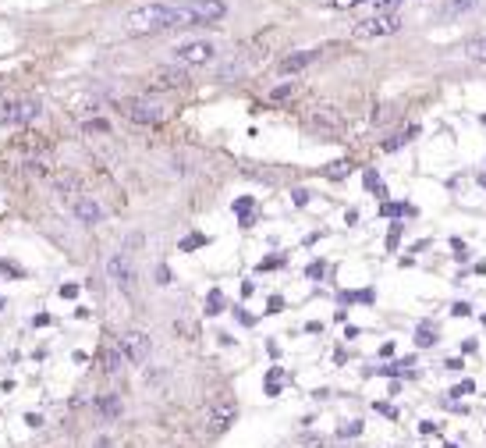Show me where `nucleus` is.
Listing matches in <instances>:
<instances>
[{
	"instance_id": "nucleus-7",
	"label": "nucleus",
	"mask_w": 486,
	"mask_h": 448,
	"mask_svg": "<svg viewBox=\"0 0 486 448\" xmlns=\"http://www.w3.org/2000/svg\"><path fill=\"white\" fill-rule=\"evenodd\" d=\"M121 111L128 114L135 125H160V121L167 117L163 104H157V100H124Z\"/></svg>"
},
{
	"instance_id": "nucleus-19",
	"label": "nucleus",
	"mask_w": 486,
	"mask_h": 448,
	"mask_svg": "<svg viewBox=\"0 0 486 448\" xmlns=\"http://www.w3.org/2000/svg\"><path fill=\"white\" fill-rule=\"evenodd\" d=\"M479 8V0H448V8H443V18H454V14H465Z\"/></svg>"
},
{
	"instance_id": "nucleus-4",
	"label": "nucleus",
	"mask_w": 486,
	"mask_h": 448,
	"mask_svg": "<svg viewBox=\"0 0 486 448\" xmlns=\"http://www.w3.org/2000/svg\"><path fill=\"white\" fill-rule=\"evenodd\" d=\"M217 43H209V39H192V43H181L174 47V65L181 68H199V65H209V60H217Z\"/></svg>"
},
{
	"instance_id": "nucleus-29",
	"label": "nucleus",
	"mask_w": 486,
	"mask_h": 448,
	"mask_svg": "<svg viewBox=\"0 0 486 448\" xmlns=\"http://www.w3.org/2000/svg\"><path fill=\"white\" fill-rule=\"evenodd\" d=\"M451 249H454V260H458V263H465V260H469V246H465L461 238H454V242H451Z\"/></svg>"
},
{
	"instance_id": "nucleus-33",
	"label": "nucleus",
	"mask_w": 486,
	"mask_h": 448,
	"mask_svg": "<svg viewBox=\"0 0 486 448\" xmlns=\"http://www.w3.org/2000/svg\"><path fill=\"white\" fill-rule=\"evenodd\" d=\"M291 93H294V86H291V82H284V86H277V89L270 93V100H288Z\"/></svg>"
},
{
	"instance_id": "nucleus-37",
	"label": "nucleus",
	"mask_w": 486,
	"mask_h": 448,
	"mask_svg": "<svg viewBox=\"0 0 486 448\" xmlns=\"http://www.w3.org/2000/svg\"><path fill=\"white\" fill-rule=\"evenodd\" d=\"M107 121H86V132H107Z\"/></svg>"
},
{
	"instance_id": "nucleus-34",
	"label": "nucleus",
	"mask_w": 486,
	"mask_h": 448,
	"mask_svg": "<svg viewBox=\"0 0 486 448\" xmlns=\"http://www.w3.org/2000/svg\"><path fill=\"white\" fill-rule=\"evenodd\" d=\"M469 313H472L469 302H454V306H451V317H469Z\"/></svg>"
},
{
	"instance_id": "nucleus-39",
	"label": "nucleus",
	"mask_w": 486,
	"mask_h": 448,
	"mask_svg": "<svg viewBox=\"0 0 486 448\" xmlns=\"http://www.w3.org/2000/svg\"><path fill=\"white\" fill-rule=\"evenodd\" d=\"M397 235H401V224H394V228H391V235H387V246H391V249L397 246Z\"/></svg>"
},
{
	"instance_id": "nucleus-35",
	"label": "nucleus",
	"mask_w": 486,
	"mask_h": 448,
	"mask_svg": "<svg viewBox=\"0 0 486 448\" xmlns=\"http://www.w3.org/2000/svg\"><path fill=\"white\" fill-rule=\"evenodd\" d=\"M291 199H294V207H305V203H309V192H305V189H294Z\"/></svg>"
},
{
	"instance_id": "nucleus-42",
	"label": "nucleus",
	"mask_w": 486,
	"mask_h": 448,
	"mask_svg": "<svg viewBox=\"0 0 486 448\" xmlns=\"http://www.w3.org/2000/svg\"><path fill=\"white\" fill-rule=\"evenodd\" d=\"M93 448H114V441L111 438H96V445Z\"/></svg>"
},
{
	"instance_id": "nucleus-17",
	"label": "nucleus",
	"mask_w": 486,
	"mask_h": 448,
	"mask_svg": "<svg viewBox=\"0 0 486 448\" xmlns=\"http://www.w3.org/2000/svg\"><path fill=\"white\" fill-rule=\"evenodd\" d=\"M362 181H366V189L373 192V196H387V186H384V178H380L373 168H366L362 171Z\"/></svg>"
},
{
	"instance_id": "nucleus-1",
	"label": "nucleus",
	"mask_w": 486,
	"mask_h": 448,
	"mask_svg": "<svg viewBox=\"0 0 486 448\" xmlns=\"http://www.w3.org/2000/svg\"><path fill=\"white\" fill-rule=\"evenodd\" d=\"M227 14L224 0H181V4H139L124 14V29L132 36H153L167 29H192V25H217Z\"/></svg>"
},
{
	"instance_id": "nucleus-16",
	"label": "nucleus",
	"mask_w": 486,
	"mask_h": 448,
	"mask_svg": "<svg viewBox=\"0 0 486 448\" xmlns=\"http://www.w3.org/2000/svg\"><path fill=\"white\" fill-rule=\"evenodd\" d=\"M351 171H355V164H351V160H337V164L323 168V175H327L330 181H341V178H348Z\"/></svg>"
},
{
	"instance_id": "nucleus-24",
	"label": "nucleus",
	"mask_w": 486,
	"mask_h": 448,
	"mask_svg": "<svg viewBox=\"0 0 486 448\" xmlns=\"http://www.w3.org/2000/svg\"><path fill=\"white\" fill-rule=\"evenodd\" d=\"M358 434H362V420H351V423L337 427V438H358Z\"/></svg>"
},
{
	"instance_id": "nucleus-14",
	"label": "nucleus",
	"mask_w": 486,
	"mask_h": 448,
	"mask_svg": "<svg viewBox=\"0 0 486 448\" xmlns=\"http://www.w3.org/2000/svg\"><path fill=\"white\" fill-rule=\"evenodd\" d=\"M96 410H100L103 420H117L121 416V399L117 395H100L96 399Z\"/></svg>"
},
{
	"instance_id": "nucleus-12",
	"label": "nucleus",
	"mask_w": 486,
	"mask_h": 448,
	"mask_svg": "<svg viewBox=\"0 0 486 448\" xmlns=\"http://www.w3.org/2000/svg\"><path fill=\"white\" fill-rule=\"evenodd\" d=\"M316 57H320V50H299V54L284 57V60H281V75H294V71L309 68V65H312Z\"/></svg>"
},
{
	"instance_id": "nucleus-2",
	"label": "nucleus",
	"mask_w": 486,
	"mask_h": 448,
	"mask_svg": "<svg viewBox=\"0 0 486 448\" xmlns=\"http://www.w3.org/2000/svg\"><path fill=\"white\" fill-rule=\"evenodd\" d=\"M401 25H405V18H401L397 11H387V14H369V18H362V22H355L351 36H355V39H384V36L401 32Z\"/></svg>"
},
{
	"instance_id": "nucleus-43",
	"label": "nucleus",
	"mask_w": 486,
	"mask_h": 448,
	"mask_svg": "<svg viewBox=\"0 0 486 448\" xmlns=\"http://www.w3.org/2000/svg\"><path fill=\"white\" fill-rule=\"evenodd\" d=\"M25 420H29V427H39V423H43V416H39V413H29Z\"/></svg>"
},
{
	"instance_id": "nucleus-21",
	"label": "nucleus",
	"mask_w": 486,
	"mask_h": 448,
	"mask_svg": "<svg viewBox=\"0 0 486 448\" xmlns=\"http://www.w3.org/2000/svg\"><path fill=\"white\" fill-rule=\"evenodd\" d=\"M220 310H224V292H220V289H213V292L206 295V317H217Z\"/></svg>"
},
{
	"instance_id": "nucleus-20",
	"label": "nucleus",
	"mask_w": 486,
	"mask_h": 448,
	"mask_svg": "<svg viewBox=\"0 0 486 448\" xmlns=\"http://www.w3.org/2000/svg\"><path fill=\"white\" fill-rule=\"evenodd\" d=\"M405 214H415L408 203H384L380 207V217H405Z\"/></svg>"
},
{
	"instance_id": "nucleus-31",
	"label": "nucleus",
	"mask_w": 486,
	"mask_h": 448,
	"mask_svg": "<svg viewBox=\"0 0 486 448\" xmlns=\"http://www.w3.org/2000/svg\"><path fill=\"white\" fill-rule=\"evenodd\" d=\"M323 271H327V263H323V260H316V263H309V271H305V274H309L312 281H320V278H323Z\"/></svg>"
},
{
	"instance_id": "nucleus-44",
	"label": "nucleus",
	"mask_w": 486,
	"mask_h": 448,
	"mask_svg": "<svg viewBox=\"0 0 486 448\" xmlns=\"http://www.w3.org/2000/svg\"><path fill=\"white\" fill-rule=\"evenodd\" d=\"M483 320H486V317H483Z\"/></svg>"
},
{
	"instance_id": "nucleus-22",
	"label": "nucleus",
	"mask_w": 486,
	"mask_h": 448,
	"mask_svg": "<svg viewBox=\"0 0 486 448\" xmlns=\"http://www.w3.org/2000/svg\"><path fill=\"white\" fill-rule=\"evenodd\" d=\"M415 345H419V349H430V345H437V331L422 324V328L415 331Z\"/></svg>"
},
{
	"instance_id": "nucleus-10",
	"label": "nucleus",
	"mask_w": 486,
	"mask_h": 448,
	"mask_svg": "<svg viewBox=\"0 0 486 448\" xmlns=\"http://www.w3.org/2000/svg\"><path fill=\"white\" fill-rule=\"evenodd\" d=\"M188 82V71L185 68H157L153 75H150V86L153 89H178V86H185Z\"/></svg>"
},
{
	"instance_id": "nucleus-25",
	"label": "nucleus",
	"mask_w": 486,
	"mask_h": 448,
	"mask_svg": "<svg viewBox=\"0 0 486 448\" xmlns=\"http://www.w3.org/2000/svg\"><path fill=\"white\" fill-rule=\"evenodd\" d=\"M281 370H277V366H273V370L266 374V395H281Z\"/></svg>"
},
{
	"instance_id": "nucleus-28",
	"label": "nucleus",
	"mask_w": 486,
	"mask_h": 448,
	"mask_svg": "<svg viewBox=\"0 0 486 448\" xmlns=\"http://www.w3.org/2000/svg\"><path fill=\"white\" fill-rule=\"evenodd\" d=\"M476 392V384L472 381H461V384H454L451 388V399H461V395H472Z\"/></svg>"
},
{
	"instance_id": "nucleus-11",
	"label": "nucleus",
	"mask_w": 486,
	"mask_h": 448,
	"mask_svg": "<svg viewBox=\"0 0 486 448\" xmlns=\"http://www.w3.org/2000/svg\"><path fill=\"white\" fill-rule=\"evenodd\" d=\"M100 366H103V374H107V377H121V370H124V356H121L117 345H103Z\"/></svg>"
},
{
	"instance_id": "nucleus-9",
	"label": "nucleus",
	"mask_w": 486,
	"mask_h": 448,
	"mask_svg": "<svg viewBox=\"0 0 486 448\" xmlns=\"http://www.w3.org/2000/svg\"><path fill=\"white\" fill-rule=\"evenodd\" d=\"M71 210H75V217H78L82 224H86V228H96V224L103 221V207H100V203H96L93 196H78Z\"/></svg>"
},
{
	"instance_id": "nucleus-27",
	"label": "nucleus",
	"mask_w": 486,
	"mask_h": 448,
	"mask_svg": "<svg viewBox=\"0 0 486 448\" xmlns=\"http://www.w3.org/2000/svg\"><path fill=\"white\" fill-rule=\"evenodd\" d=\"M206 242H209V238H206V235H188V238H185V242H181V249H185V253H192V249H196V246H206Z\"/></svg>"
},
{
	"instance_id": "nucleus-3",
	"label": "nucleus",
	"mask_w": 486,
	"mask_h": 448,
	"mask_svg": "<svg viewBox=\"0 0 486 448\" xmlns=\"http://www.w3.org/2000/svg\"><path fill=\"white\" fill-rule=\"evenodd\" d=\"M107 278L117 284L124 295H135L139 292V274H135V263L128 256V249H117L107 256Z\"/></svg>"
},
{
	"instance_id": "nucleus-32",
	"label": "nucleus",
	"mask_w": 486,
	"mask_h": 448,
	"mask_svg": "<svg viewBox=\"0 0 486 448\" xmlns=\"http://www.w3.org/2000/svg\"><path fill=\"white\" fill-rule=\"evenodd\" d=\"M330 8H341V11H348V8H358V4H369V0H327Z\"/></svg>"
},
{
	"instance_id": "nucleus-38",
	"label": "nucleus",
	"mask_w": 486,
	"mask_h": 448,
	"mask_svg": "<svg viewBox=\"0 0 486 448\" xmlns=\"http://www.w3.org/2000/svg\"><path fill=\"white\" fill-rule=\"evenodd\" d=\"M281 310H284V299H281V295H273V299H270V306H266V313H281Z\"/></svg>"
},
{
	"instance_id": "nucleus-30",
	"label": "nucleus",
	"mask_w": 486,
	"mask_h": 448,
	"mask_svg": "<svg viewBox=\"0 0 486 448\" xmlns=\"http://www.w3.org/2000/svg\"><path fill=\"white\" fill-rule=\"evenodd\" d=\"M373 4H376V14H387V11H397L401 0H373Z\"/></svg>"
},
{
	"instance_id": "nucleus-5",
	"label": "nucleus",
	"mask_w": 486,
	"mask_h": 448,
	"mask_svg": "<svg viewBox=\"0 0 486 448\" xmlns=\"http://www.w3.org/2000/svg\"><path fill=\"white\" fill-rule=\"evenodd\" d=\"M39 114H43L39 100H8V104L0 107V125L4 128H22V125H29V121H36Z\"/></svg>"
},
{
	"instance_id": "nucleus-6",
	"label": "nucleus",
	"mask_w": 486,
	"mask_h": 448,
	"mask_svg": "<svg viewBox=\"0 0 486 448\" xmlns=\"http://www.w3.org/2000/svg\"><path fill=\"white\" fill-rule=\"evenodd\" d=\"M117 349H121L124 363L142 366L146 359H150V352H153V341H150V335H146V331H124L117 338Z\"/></svg>"
},
{
	"instance_id": "nucleus-41",
	"label": "nucleus",
	"mask_w": 486,
	"mask_h": 448,
	"mask_svg": "<svg viewBox=\"0 0 486 448\" xmlns=\"http://www.w3.org/2000/svg\"><path fill=\"white\" fill-rule=\"evenodd\" d=\"M376 413H384V416H391V420H394V410H391L387 402H376Z\"/></svg>"
},
{
	"instance_id": "nucleus-15",
	"label": "nucleus",
	"mask_w": 486,
	"mask_h": 448,
	"mask_svg": "<svg viewBox=\"0 0 486 448\" xmlns=\"http://www.w3.org/2000/svg\"><path fill=\"white\" fill-rule=\"evenodd\" d=\"M461 54L469 60H486V36H472L461 43Z\"/></svg>"
},
{
	"instance_id": "nucleus-18",
	"label": "nucleus",
	"mask_w": 486,
	"mask_h": 448,
	"mask_svg": "<svg viewBox=\"0 0 486 448\" xmlns=\"http://www.w3.org/2000/svg\"><path fill=\"white\" fill-rule=\"evenodd\" d=\"M415 135H419V125H412L408 132H401V135L387 139V142H384V150H387V153H394V150H401V146H405V142H412Z\"/></svg>"
},
{
	"instance_id": "nucleus-36",
	"label": "nucleus",
	"mask_w": 486,
	"mask_h": 448,
	"mask_svg": "<svg viewBox=\"0 0 486 448\" xmlns=\"http://www.w3.org/2000/svg\"><path fill=\"white\" fill-rule=\"evenodd\" d=\"M157 281H160V284H171V281H174V278H171V271H167V267H163V263H160V267H157Z\"/></svg>"
},
{
	"instance_id": "nucleus-8",
	"label": "nucleus",
	"mask_w": 486,
	"mask_h": 448,
	"mask_svg": "<svg viewBox=\"0 0 486 448\" xmlns=\"http://www.w3.org/2000/svg\"><path fill=\"white\" fill-rule=\"evenodd\" d=\"M235 420H238V405L235 402H217V405H209V413H206V431L224 434Z\"/></svg>"
},
{
	"instance_id": "nucleus-40",
	"label": "nucleus",
	"mask_w": 486,
	"mask_h": 448,
	"mask_svg": "<svg viewBox=\"0 0 486 448\" xmlns=\"http://www.w3.org/2000/svg\"><path fill=\"white\" fill-rule=\"evenodd\" d=\"M270 267H281V256H270V260L259 263V271H270Z\"/></svg>"
},
{
	"instance_id": "nucleus-13",
	"label": "nucleus",
	"mask_w": 486,
	"mask_h": 448,
	"mask_svg": "<svg viewBox=\"0 0 486 448\" xmlns=\"http://www.w3.org/2000/svg\"><path fill=\"white\" fill-rule=\"evenodd\" d=\"M309 125H312V128H320V132H334L337 125H341V117H337L330 107H320V111H312V114H309Z\"/></svg>"
},
{
	"instance_id": "nucleus-23",
	"label": "nucleus",
	"mask_w": 486,
	"mask_h": 448,
	"mask_svg": "<svg viewBox=\"0 0 486 448\" xmlns=\"http://www.w3.org/2000/svg\"><path fill=\"white\" fill-rule=\"evenodd\" d=\"M235 210L242 214V224H245V228H248V224H252V199H248V196H242V199H235Z\"/></svg>"
},
{
	"instance_id": "nucleus-26",
	"label": "nucleus",
	"mask_w": 486,
	"mask_h": 448,
	"mask_svg": "<svg viewBox=\"0 0 486 448\" xmlns=\"http://www.w3.org/2000/svg\"><path fill=\"white\" fill-rule=\"evenodd\" d=\"M373 289H362V292H341V302H373Z\"/></svg>"
}]
</instances>
